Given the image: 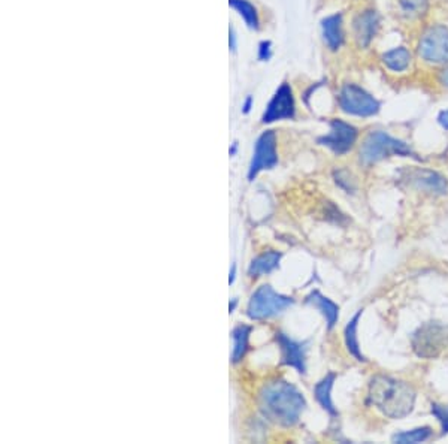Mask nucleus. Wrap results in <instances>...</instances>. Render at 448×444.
Segmentation results:
<instances>
[{
	"instance_id": "f257e3e1",
	"label": "nucleus",
	"mask_w": 448,
	"mask_h": 444,
	"mask_svg": "<svg viewBox=\"0 0 448 444\" xmlns=\"http://www.w3.org/2000/svg\"><path fill=\"white\" fill-rule=\"evenodd\" d=\"M259 398L266 419L284 428L295 427L307 409L304 393L295 384L281 379L263 386Z\"/></svg>"
},
{
	"instance_id": "f03ea898",
	"label": "nucleus",
	"mask_w": 448,
	"mask_h": 444,
	"mask_svg": "<svg viewBox=\"0 0 448 444\" xmlns=\"http://www.w3.org/2000/svg\"><path fill=\"white\" fill-rule=\"evenodd\" d=\"M368 398L384 416L404 419L414 410L417 392L410 383L378 374L369 382Z\"/></svg>"
},
{
	"instance_id": "7ed1b4c3",
	"label": "nucleus",
	"mask_w": 448,
	"mask_h": 444,
	"mask_svg": "<svg viewBox=\"0 0 448 444\" xmlns=\"http://www.w3.org/2000/svg\"><path fill=\"white\" fill-rule=\"evenodd\" d=\"M393 156L422 160L420 157H417V154L405 141L397 139L383 130L369 132L359 151V160L363 166L375 165V163Z\"/></svg>"
},
{
	"instance_id": "20e7f679",
	"label": "nucleus",
	"mask_w": 448,
	"mask_h": 444,
	"mask_svg": "<svg viewBox=\"0 0 448 444\" xmlns=\"http://www.w3.org/2000/svg\"><path fill=\"white\" fill-rule=\"evenodd\" d=\"M295 304V299L274 291L270 284H263L251 295L247 305V316L251 321H266L284 313Z\"/></svg>"
},
{
	"instance_id": "39448f33",
	"label": "nucleus",
	"mask_w": 448,
	"mask_h": 444,
	"mask_svg": "<svg viewBox=\"0 0 448 444\" xmlns=\"http://www.w3.org/2000/svg\"><path fill=\"white\" fill-rule=\"evenodd\" d=\"M411 345L418 358H438L448 347V326L440 322L423 323L413 334Z\"/></svg>"
},
{
	"instance_id": "423d86ee",
	"label": "nucleus",
	"mask_w": 448,
	"mask_h": 444,
	"mask_svg": "<svg viewBox=\"0 0 448 444\" xmlns=\"http://www.w3.org/2000/svg\"><path fill=\"white\" fill-rule=\"evenodd\" d=\"M338 103L343 112L363 119L374 117L381 110V102L354 83H347L341 87Z\"/></svg>"
},
{
	"instance_id": "0eeeda50",
	"label": "nucleus",
	"mask_w": 448,
	"mask_h": 444,
	"mask_svg": "<svg viewBox=\"0 0 448 444\" xmlns=\"http://www.w3.org/2000/svg\"><path fill=\"white\" fill-rule=\"evenodd\" d=\"M417 53L422 59L432 65H448V27L435 24L420 36Z\"/></svg>"
},
{
	"instance_id": "6e6552de",
	"label": "nucleus",
	"mask_w": 448,
	"mask_h": 444,
	"mask_svg": "<svg viewBox=\"0 0 448 444\" xmlns=\"http://www.w3.org/2000/svg\"><path fill=\"white\" fill-rule=\"evenodd\" d=\"M277 165V133L275 130H265L255 144V154H252V159L250 162L247 178L248 181H255L260 172L274 169Z\"/></svg>"
},
{
	"instance_id": "1a4fd4ad",
	"label": "nucleus",
	"mask_w": 448,
	"mask_h": 444,
	"mask_svg": "<svg viewBox=\"0 0 448 444\" xmlns=\"http://www.w3.org/2000/svg\"><path fill=\"white\" fill-rule=\"evenodd\" d=\"M359 138V129L341 119L329 120V133L317 138L318 146L329 148L336 156H344L354 147Z\"/></svg>"
},
{
	"instance_id": "9d476101",
	"label": "nucleus",
	"mask_w": 448,
	"mask_h": 444,
	"mask_svg": "<svg viewBox=\"0 0 448 444\" xmlns=\"http://www.w3.org/2000/svg\"><path fill=\"white\" fill-rule=\"evenodd\" d=\"M296 117V101L293 89L288 83H282L275 90L261 115L263 124H270L281 120H293Z\"/></svg>"
},
{
	"instance_id": "9b49d317",
	"label": "nucleus",
	"mask_w": 448,
	"mask_h": 444,
	"mask_svg": "<svg viewBox=\"0 0 448 444\" xmlns=\"http://www.w3.org/2000/svg\"><path fill=\"white\" fill-rule=\"evenodd\" d=\"M275 341L281 349V364L291 366L299 374L304 375L307 373V343L295 341L284 332H277Z\"/></svg>"
},
{
	"instance_id": "f8f14e48",
	"label": "nucleus",
	"mask_w": 448,
	"mask_h": 444,
	"mask_svg": "<svg viewBox=\"0 0 448 444\" xmlns=\"http://www.w3.org/2000/svg\"><path fill=\"white\" fill-rule=\"evenodd\" d=\"M408 181L410 185L426 193H431L435 196H444L448 191V181L444 176L436 171L429 169H414L408 176Z\"/></svg>"
},
{
	"instance_id": "ddd939ff",
	"label": "nucleus",
	"mask_w": 448,
	"mask_h": 444,
	"mask_svg": "<svg viewBox=\"0 0 448 444\" xmlns=\"http://www.w3.org/2000/svg\"><path fill=\"white\" fill-rule=\"evenodd\" d=\"M379 31V14L375 9H366L354 17L353 32L359 48H368Z\"/></svg>"
},
{
	"instance_id": "4468645a",
	"label": "nucleus",
	"mask_w": 448,
	"mask_h": 444,
	"mask_svg": "<svg viewBox=\"0 0 448 444\" xmlns=\"http://www.w3.org/2000/svg\"><path fill=\"white\" fill-rule=\"evenodd\" d=\"M321 36L330 51H338L345 42L343 12L327 15L321 20Z\"/></svg>"
},
{
	"instance_id": "2eb2a0df",
	"label": "nucleus",
	"mask_w": 448,
	"mask_h": 444,
	"mask_svg": "<svg viewBox=\"0 0 448 444\" xmlns=\"http://www.w3.org/2000/svg\"><path fill=\"white\" fill-rule=\"evenodd\" d=\"M305 304L316 308V310H318L321 316L326 318L329 331L334 330L339 318V307L332 301V299L321 295L318 291H314L305 298Z\"/></svg>"
},
{
	"instance_id": "dca6fc26",
	"label": "nucleus",
	"mask_w": 448,
	"mask_h": 444,
	"mask_svg": "<svg viewBox=\"0 0 448 444\" xmlns=\"http://www.w3.org/2000/svg\"><path fill=\"white\" fill-rule=\"evenodd\" d=\"M335 380H336V374L329 373L314 386L316 401L320 404V407L323 409L330 418L338 416V410L332 401V389H334Z\"/></svg>"
},
{
	"instance_id": "f3484780",
	"label": "nucleus",
	"mask_w": 448,
	"mask_h": 444,
	"mask_svg": "<svg viewBox=\"0 0 448 444\" xmlns=\"http://www.w3.org/2000/svg\"><path fill=\"white\" fill-rule=\"evenodd\" d=\"M281 257L282 253L277 252V250H268V252L261 253L260 256L251 260L248 266V275L252 278H257L274 273L277 268H279Z\"/></svg>"
},
{
	"instance_id": "a211bd4d",
	"label": "nucleus",
	"mask_w": 448,
	"mask_h": 444,
	"mask_svg": "<svg viewBox=\"0 0 448 444\" xmlns=\"http://www.w3.org/2000/svg\"><path fill=\"white\" fill-rule=\"evenodd\" d=\"M411 53L406 46H396L381 54V62L392 72H404L411 65Z\"/></svg>"
},
{
	"instance_id": "6ab92c4d",
	"label": "nucleus",
	"mask_w": 448,
	"mask_h": 444,
	"mask_svg": "<svg viewBox=\"0 0 448 444\" xmlns=\"http://www.w3.org/2000/svg\"><path fill=\"white\" fill-rule=\"evenodd\" d=\"M362 316H363V308L362 310H359L353 316L352 321L347 323L345 330H344V341H345V347H347L348 353L354 356L356 361L366 362L368 359L363 356L362 349H360L359 339H357V327H359V322H360V318H362Z\"/></svg>"
},
{
	"instance_id": "aec40b11",
	"label": "nucleus",
	"mask_w": 448,
	"mask_h": 444,
	"mask_svg": "<svg viewBox=\"0 0 448 444\" xmlns=\"http://www.w3.org/2000/svg\"><path fill=\"white\" fill-rule=\"evenodd\" d=\"M229 6L242 18L248 28L255 32L259 31L260 17L257 12V8L252 5L250 0H229Z\"/></svg>"
},
{
	"instance_id": "412c9836",
	"label": "nucleus",
	"mask_w": 448,
	"mask_h": 444,
	"mask_svg": "<svg viewBox=\"0 0 448 444\" xmlns=\"http://www.w3.org/2000/svg\"><path fill=\"white\" fill-rule=\"evenodd\" d=\"M250 334L251 326L248 325H239L232 332L233 339V352H232V362L238 364L243 359V356L247 355L250 347Z\"/></svg>"
},
{
	"instance_id": "4be33fe9",
	"label": "nucleus",
	"mask_w": 448,
	"mask_h": 444,
	"mask_svg": "<svg viewBox=\"0 0 448 444\" xmlns=\"http://www.w3.org/2000/svg\"><path fill=\"white\" fill-rule=\"evenodd\" d=\"M432 428L431 427H420V428H414L411 431H404V432H397L393 436V443L399 444H417V443H423L427 441L432 437Z\"/></svg>"
},
{
	"instance_id": "5701e85b",
	"label": "nucleus",
	"mask_w": 448,
	"mask_h": 444,
	"mask_svg": "<svg viewBox=\"0 0 448 444\" xmlns=\"http://www.w3.org/2000/svg\"><path fill=\"white\" fill-rule=\"evenodd\" d=\"M402 11L408 17H422L429 9V0H399Z\"/></svg>"
},
{
	"instance_id": "b1692460",
	"label": "nucleus",
	"mask_w": 448,
	"mask_h": 444,
	"mask_svg": "<svg viewBox=\"0 0 448 444\" xmlns=\"http://www.w3.org/2000/svg\"><path fill=\"white\" fill-rule=\"evenodd\" d=\"M334 178L336 186H339L341 189H344L347 193H354L356 190V180L353 178L352 173L345 169H336L334 172Z\"/></svg>"
},
{
	"instance_id": "393cba45",
	"label": "nucleus",
	"mask_w": 448,
	"mask_h": 444,
	"mask_svg": "<svg viewBox=\"0 0 448 444\" xmlns=\"http://www.w3.org/2000/svg\"><path fill=\"white\" fill-rule=\"evenodd\" d=\"M431 411L436 418V420L440 422V425H441V434L442 436H447L448 434V405L432 402Z\"/></svg>"
},
{
	"instance_id": "a878e982",
	"label": "nucleus",
	"mask_w": 448,
	"mask_h": 444,
	"mask_svg": "<svg viewBox=\"0 0 448 444\" xmlns=\"http://www.w3.org/2000/svg\"><path fill=\"white\" fill-rule=\"evenodd\" d=\"M257 57L260 62H268L272 57V42L270 41H261L259 44Z\"/></svg>"
},
{
	"instance_id": "bb28decb",
	"label": "nucleus",
	"mask_w": 448,
	"mask_h": 444,
	"mask_svg": "<svg viewBox=\"0 0 448 444\" xmlns=\"http://www.w3.org/2000/svg\"><path fill=\"white\" fill-rule=\"evenodd\" d=\"M252 105H255V99H252V96H247L245 101L242 102V114H250L251 112V108H252Z\"/></svg>"
},
{
	"instance_id": "cd10ccee",
	"label": "nucleus",
	"mask_w": 448,
	"mask_h": 444,
	"mask_svg": "<svg viewBox=\"0 0 448 444\" xmlns=\"http://www.w3.org/2000/svg\"><path fill=\"white\" fill-rule=\"evenodd\" d=\"M438 123H440V126L442 129L448 130V110H444L438 114Z\"/></svg>"
},
{
	"instance_id": "c85d7f7f",
	"label": "nucleus",
	"mask_w": 448,
	"mask_h": 444,
	"mask_svg": "<svg viewBox=\"0 0 448 444\" xmlns=\"http://www.w3.org/2000/svg\"><path fill=\"white\" fill-rule=\"evenodd\" d=\"M229 48L232 53L236 51V35L235 31H233V27L229 28Z\"/></svg>"
},
{
	"instance_id": "c756f323",
	"label": "nucleus",
	"mask_w": 448,
	"mask_h": 444,
	"mask_svg": "<svg viewBox=\"0 0 448 444\" xmlns=\"http://www.w3.org/2000/svg\"><path fill=\"white\" fill-rule=\"evenodd\" d=\"M440 83L448 89V66L440 74Z\"/></svg>"
},
{
	"instance_id": "7c9ffc66",
	"label": "nucleus",
	"mask_w": 448,
	"mask_h": 444,
	"mask_svg": "<svg viewBox=\"0 0 448 444\" xmlns=\"http://www.w3.org/2000/svg\"><path fill=\"white\" fill-rule=\"evenodd\" d=\"M236 280V264H233L230 268V273H229V284H233Z\"/></svg>"
},
{
	"instance_id": "2f4dec72",
	"label": "nucleus",
	"mask_w": 448,
	"mask_h": 444,
	"mask_svg": "<svg viewBox=\"0 0 448 444\" xmlns=\"http://www.w3.org/2000/svg\"><path fill=\"white\" fill-rule=\"evenodd\" d=\"M236 153H238V141H233L230 144V148H229V156L230 157H235Z\"/></svg>"
},
{
	"instance_id": "473e14b6",
	"label": "nucleus",
	"mask_w": 448,
	"mask_h": 444,
	"mask_svg": "<svg viewBox=\"0 0 448 444\" xmlns=\"http://www.w3.org/2000/svg\"><path fill=\"white\" fill-rule=\"evenodd\" d=\"M236 305H238V298H233V299H230V302H229V313H230V314H232L233 311H235Z\"/></svg>"
}]
</instances>
